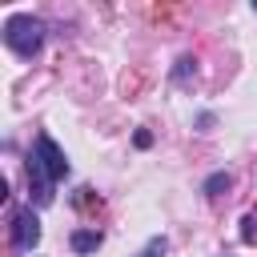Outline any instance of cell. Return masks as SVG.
Instances as JSON below:
<instances>
[{"label": "cell", "instance_id": "8", "mask_svg": "<svg viewBox=\"0 0 257 257\" xmlns=\"http://www.w3.org/2000/svg\"><path fill=\"white\" fill-rule=\"evenodd\" d=\"M253 12H257V4H253Z\"/></svg>", "mask_w": 257, "mask_h": 257}, {"label": "cell", "instance_id": "5", "mask_svg": "<svg viewBox=\"0 0 257 257\" xmlns=\"http://www.w3.org/2000/svg\"><path fill=\"white\" fill-rule=\"evenodd\" d=\"M241 241H245V245H257V209L245 213V221H241Z\"/></svg>", "mask_w": 257, "mask_h": 257}, {"label": "cell", "instance_id": "6", "mask_svg": "<svg viewBox=\"0 0 257 257\" xmlns=\"http://www.w3.org/2000/svg\"><path fill=\"white\" fill-rule=\"evenodd\" d=\"M229 185H233V177H229V173H213V177L205 181V193H209V197H217V193H221V189H229Z\"/></svg>", "mask_w": 257, "mask_h": 257}, {"label": "cell", "instance_id": "1", "mask_svg": "<svg viewBox=\"0 0 257 257\" xmlns=\"http://www.w3.org/2000/svg\"><path fill=\"white\" fill-rule=\"evenodd\" d=\"M4 44L16 52V56H36L40 44H44V24L36 16H12L4 24Z\"/></svg>", "mask_w": 257, "mask_h": 257}, {"label": "cell", "instance_id": "3", "mask_svg": "<svg viewBox=\"0 0 257 257\" xmlns=\"http://www.w3.org/2000/svg\"><path fill=\"white\" fill-rule=\"evenodd\" d=\"M36 241H40V221H36L32 205H28V209H16V213H12V245H16L20 253H32Z\"/></svg>", "mask_w": 257, "mask_h": 257}, {"label": "cell", "instance_id": "4", "mask_svg": "<svg viewBox=\"0 0 257 257\" xmlns=\"http://www.w3.org/2000/svg\"><path fill=\"white\" fill-rule=\"evenodd\" d=\"M100 241H104L100 229H76L72 233V249L76 253H92V249H100Z\"/></svg>", "mask_w": 257, "mask_h": 257}, {"label": "cell", "instance_id": "7", "mask_svg": "<svg viewBox=\"0 0 257 257\" xmlns=\"http://www.w3.org/2000/svg\"><path fill=\"white\" fill-rule=\"evenodd\" d=\"M165 249H169V241H165V237H153V241H149L137 257H165Z\"/></svg>", "mask_w": 257, "mask_h": 257}, {"label": "cell", "instance_id": "2", "mask_svg": "<svg viewBox=\"0 0 257 257\" xmlns=\"http://www.w3.org/2000/svg\"><path fill=\"white\" fill-rule=\"evenodd\" d=\"M32 157H36V165H40V169L52 177V185L68 177V157L60 153V145H56L48 133H40V137H36V145H32Z\"/></svg>", "mask_w": 257, "mask_h": 257}]
</instances>
